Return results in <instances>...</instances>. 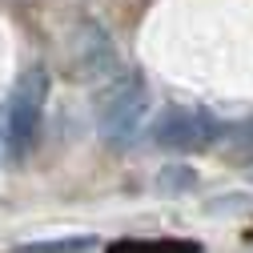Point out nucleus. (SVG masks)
Returning a JSON list of instances; mask_svg holds the SVG:
<instances>
[{"instance_id":"obj_1","label":"nucleus","mask_w":253,"mask_h":253,"mask_svg":"<svg viewBox=\"0 0 253 253\" xmlns=\"http://www.w3.org/2000/svg\"><path fill=\"white\" fill-rule=\"evenodd\" d=\"M48 69L33 65L24 69L12 84V97L4 105V157L8 161H24L37 145L41 133V117H44V101H48Z\"/></svg>"},{"instance_id":"obj_2","label":"nucleus","mask_w":253,"mask_h":253,"mask_svg":"<svg viewBox=\"0 0 253 253\" xmlns=\"http://www.w3.org/2000/svg\"><path fill=\"white\" fill-rule=\"evenodd\" d=\"M149 88L137 73H117L97 97V129L109 145H129L145 121Z\"/></svg>"},{"instance_id":"obj_3","label":"nucleus","mask_w":253,"mask_h":253,"mask_svg":"<svg viewBox=\"0 0 253 253\" xmlns=\"http://www.w3.org/2000/svg\"><path fill=\"white\" fill-rule=\"evenodd\" d=\"M153 145L165 153H201L221 137V125L209 109H193V105H173L153 121Z\"/></svg>"},{"instance_id":"obj_4","label":"nucleus","mask_w":253,"mask_h":253,"mask_svg":"<svg viewBox=\"0 0 253 253\" xmlns=\"http://www.w3.org/2000/svg\"><path fill=\"white\" fill-rule=\"evenodd\" d=\"M73 56H77L81 77H105V81L117 77V48H113L109 33H105L101 24H92V20H84V24L77 28Z\"/></svg>"},{"instance_id":"obj_5","label":"nucleus","mask_w":253,"mask_h":253,"mask_svg":"<svg viewBox=\"0 0 253 253\" xmlns=\"http://www.w3.org/2000/svg\"><path fill=\"white\" fill-rule=\"evenodd\" d=\"M105 253H205L197 241H185V237H121L113 241Z\"/></svg>"},{"instance_id":"obj_6","label":"nucleus","mask_w":253,"mask_h":253,"mask_svg":"<svg viewBox=\"0 0 253 253\" xmlns=\"http://www.w3.org/2000/svg\"><path fill=\"white\" fill-rule=\"evenodd\" d=\"M92 237H60V241H33V245H20L16 253H88Z\"/></svg>"},{"instance_id":"obj_7","label":"nucleus","mask_w":253,"mask_h":253,"mask_svg":"<svg viewBox=\"0 0 253 253\" xmlns=\"http://www.w3.org/2000/svg\"><path fill=\"white\" fill-rule=\"evenodd\" d=\"M193 185H197V173L185 165H165L157 173V189L161 193H181V189H193Z\"/></svg>"},{"instance_id":"obj_8","label":"nucleus","mask_w":253,"mask_h":253,"mask_svg":"<svg viewBox=\"0 0 253 253\" xmlns=\"http://www.w3.org/2000/svg\"><path fill=\"white\" fill-rule=\"evenodd\" d=\"M225 153L233 157V161H241V165H249V161H253V117H249L245 125H237V129L229 133Z\"/></svg>"},{"instance_id":"obj_9","label":"nucleus","mask_w":253,"mask_h":253,"mask_svg":"<svg viewBox=\"0 0 253 253\" xmlns=\"http://www.w3.org/2000/svg\"><path fill=\"white\" fill-rule=\"evenodd\" d=\"M0 149H4V113H0Z\"/></svg>"}]
</instances>
